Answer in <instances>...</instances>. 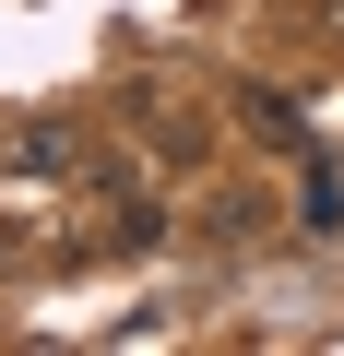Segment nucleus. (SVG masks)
<instances>
[{"mask_svg": "<svg viewBox=\"0 0 344 356\" xmlns=\"http://www.w3.org/2000/svg\"><path fill=\"white\" fill-rule=\"evenodd\" d=\"M332 13H344V0H332Z\"/></svg>", "mask_w": 344, "mask_h": 356, "instance_id": "f257e3e1", "label": "nucleus"}]
</instances>
